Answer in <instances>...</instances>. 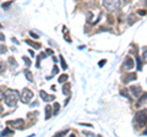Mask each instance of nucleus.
I'll use <instances>...</instances> for the list:
<instances>
[{
    "label": "nucleus",
    "mask_w": 147,
    "mask_h": 137,
    "mask_svg": "<svg viewBox=\"0 0 147 137\" xmlns=\"http://www.w3.org/2000/svg\"><path fill=\"white\" fill-rule=\"evenodd\" d=\"M32 98H33V93H32V91L28 89V88H25L22 91V94H21V100L24 102L25 104H28Z\"/></svg>",
    "instance_id": "obj_2"
},
{
    "label": "nucleus",
    "mask_w": 147,
    "mask_h": 137,
    "mask_svg": "<svg viewBox=\"0 0 147 137\" xmlns=\"http://www.w3.org/2000/svg\"><path fill=\"white\" fill-rule=\"evenodd\" d=\"M24 120H22V119H18V120H16V121H10L9 122V125H13L15 127H18V129H20V127L24 125Z\"/></svg>",
    "instance_id": "obj_7"
},
{
    "label": "nucleus",
    "mask_w": 147,
    "mask_h": 137,
    "mask_svg": "<svg viewBox=\"0 0 147 137\" xmlns=\"http://www.w3.org/2000/svg\"><path fill=\"white\" fill-rule=\"evenodd\" d=\"M135 119H136V121L139 122L140 125H145V122H146V111L145 110L144 111H139L136 114Z\"/></svg>",
    "instance_id": "obj_4"
},
{
    "label": "nucleus",
    "mask_w": 147,
    "mask_h": 137,
    "mask_svg": "<svg viewBox=\"0 0 147 137\" xmlns=\"http://www.w3.org/2000/svg\"><path fill=\"white\" fill-rule=\"evenodd\" d=\"M10 132H11L10 130H5V131H4L3 134H1V136H6V135H9V134H10Z\"/></svg>",
    "instance_id": "obj_23"
},
{
    "label": "nucleus",
    "mask_w": 147,
    "mask_h": 137,
    "mask_svg": "<svg viewBox=\"0 0 147 137\" xmlns=\"http://www.w3.org/2000/svg\"><path fill=\"white\" fill-rule=\"evenodd\" d=\"M145 135H147V130H146V131H145Z\"/></svg>",
    "instance_id": "obj_27"
},
{
    "label": "nucleus",
    "mask_w": 147,
    "mask_h": 137,
    "mask_svg": "<svg viewBox=\"0 0 147 137\" xmlns=\"http://www.w3.org/2000/svg\"><path fill=\"white\" fill-rule=\"evenodd\" d=\"M40 97H42L43 100H45V102H50V100H54L55 99L53 95H49V94H47L45 92H43V91H40Z\"/></svg>",
    "instance_id": "obj_5"
},
{
    "label": "nucleus",
    "mask_w": 147,
    "mask_h": 137,
    "mask_svg": "<svg viewBox=\"0 0 147 137\" xmlns=\"http://www.w3.org/2000/svg\"><path fill=\"white\" fill-rule=\"evenodd\" d=\"M24 60H25V62H26V65H27V66H30V65H31V61H30V59H28V58H24Z\"/></svg>",
    "instance_id": "obj_21"
},
{
    "label": "nucleus",
    "mask_w": 147,
    "mask_h": 137,
    "mask_svg": "<svg viewBox=\"0 0 147 137\" xmlns=\"http://www.w3.org/2000/svg\"><path fill=\"white\" fill-rule=\"evenodd\" d=\"M66 132H67V130H65V131H60V132H59V134H57V135H54V137H63L64 135H65V134H66Z\"/></svg>",
    "instance_id": "obj_16"
},
{
    "label": "nucleus",
    "mask_w": 147,
    "mask_h": 137,
    "mask_svg": "<svg viewBox=\"0 0 147 137\" xmlns=\"http://www.w3.org/2000/svg\"><path fill=\"white\" fill-rule=\"evenodd\" d=\"M71 137H75V136H74V135H72V136H71Z\"/></svg>",
    "instance_id": "obj_28"
},
{
    "label": "nucleus",
    "mask_w": 147,
    "mask_h": 137,
    "mask_svg": "<svg viewBox=\"0 0 147 137\" xmlns=\"http://www.w3.org/2000/svg\"><path fill=\"white\" fill-rule=\"evenodd\" d=\"M9 61H10V64H11V66H12V67H16V66H17L16 61H13V59H12V58L9 59Z\"/></svg>",
    "instance_id": "obj_18"
},
{
    "label": "nucleus",
    "mask_w": 147,
    "mask_h": 137,
    "mask_svg": "<svg viewBox=\"0 0 147 137\" xmlns=\"http://www.w3.org/2000/svg\"><path fill=\"white\" fill-rule=\"evenodd\" d=\"M66 79H67V76H66V75H61L60 77H59V82H60V83H63V82H65V81H66Z\"/></svg>",
    "instance_id": "obj_14"
},
{
    "label": "nucleus",
    "mask_w": 147,
    "mask_h": 137,
    "mask_svg": "<svg viewBox=\"0 0 147 137\" xmlns=\"http://www.w3.org/2000/svg\"><path fill=\"white\" fill-rule=\"evenodd\" d=\"M25 75H26V77H27V80L28 81H33V76H32L30 70H25Z\"/></svg>",
    "instance_id": "obj_10"
},
{
    "label": "nucleus",
    "mask_w": 147,
    "mask_h": 137,
    "mask_svg": "<svg viewBox=\"0 0 147 137\" xmlns=\"http://www.w3.org/2000/svg\"><path fill=\"white\" fill-rule=\"evenodd\" d=\"M27 43H28L30 45H32V47H34V48H40V44H38V43L31 42V40H27Z\"/></svg>",
    "instance_id": "obj_13"
},
{
    "label": "nucleus",
    "mask_w": 147,
    "mask_h": 137,
    "mask_svg": "<svg viewBox=\"0 0 147 137\" xmlns=\"http://www.w3.org/2000/svg\"><path fill=\"white\" fill-rule=\"evenodd\" d=\"M59 107H60V105H59V103H55V104H54V108H55L54 114H57V113L59 111Z\"/></svg>",
    "instance_id": "obj_20"
},
{
    "label": "nucleus",
    "mask_w": 147,
    "mask_h": 137,
    "mask_svg": "<svg viewBox=\"0 0 147 137\" xmlns=\"http://www.w3.org/2000/svg\"><path fill=\"white\" fill-rule=\"evenodd\" d=\"M3 98H4V93L1 92V91H0V100H1Z\"/></svg>",
    "instance_id": "obj_25"
},
{
    "label": "nucleus",
    "mask_w": 147,
    "mask_h": 137,
    "mask_svg": "<svg viewBox=\"0 0 147 137\" xmlns=\"http://www.w3.org/2000/svg\"><path fill=\"white\" fill-rule=\"evenodd\" d=\"M104 64H105V61H100V62H99V66H102V65H104Z\"/></svg>",
    "instance_id": "obj_26"
},
{
    "label": "nucleus",
    "mask_w": 147,
    "mask_h": 137,
    "mask_svg": "<svg viewBox=\"0 0 147 137\" xmlns=\"http://www.w3.org/2000/svg\"><path fill=\"white\" fill-rule=\"evenodd\" d=\"M123 66L125 68H132V66H134V60L130 59V58H126V60L123 64Z\"/></svg>",
    "instance_id": "obj_6"
},
{
    "label": "nucleus",
    "mask_w": 147,
    "mask_h": 137,
    "mask_svg": "<svg viewBox=\"0 0 147 137\" xmlns=\"http://www.w3.org/2000/svg\"><path fill=\"white\" fill-rule=\"evenodd\" d=\"M60 60H61V66H63V68H64V70H65V68H66V62L64 61L63 56H60Z\"/></svg>",
    "instance_id": "obj_19"
},
{
    "label": "nucleus",
    "mask_w": 147,
    "mask_h": 137,
    "mask_svg": "<svg viewBox=\"0 0 147 137\" xmlns=\"http://www.w3.org/2000/svg\"><path fill=\"white\" fill-rule=\"evenodd\" d=\"M103 6L107 9L108 11H115L120 7V3L119 1H104Z\"/></svg>",
    "instance_id": "obj_3"
},
{
    "label": "nucleus",
    "mask_w": 147,
    "mask_h": 137,
    "mask_svg": "<svg viewBox=\"0 0 147 137\" xmlns=\"http://www.w3.org/2000/svg\"><path fill=\"white\" fill-rule=\"evenodd\" d=\"M4 97H5V103L6 105L9 107H15L17 104V100H18V92L17 91H13V89H7L5 94H4Z\"/></svg>",
    "instance_id": "obj_1"
},
{
    "label": "nucleus",
    "mask_w": 147,
    "mask_h": 137,
    "mask_svg": "<svg viewBox=\"0 0 147 137\" xmlns=\"http://www.w3.org/2000/svg\"><path fill=\"white\" fill-rule=\"evenodd\" d=\"M0 40H1V42H4V40H5V36H4L3 33H0Z\"/></svg>",
    "instance_id": "obj_24"
},
{
    "label": "nucleus",
    "mask_w": 147,
    "mask_h": 137,
    "mask_svg": "<svg viewBox=\"0 0 147 137\" xmlns=\"http://www.w3.org/2000/svg\"><path fill=\"white\" fill-rule=\"evenodd\" d=\"M130 89H131L132 94H134V95H136V97H137V95H139V94H140V93L142 92V91L140 89V87H131Z\"/></svg>",
    "instance_id": "obj_8"
},
{
    "label": "nucleus",
    "mask_w": 147,
    "mask_h": 137,
    "mask_svg": "<svg viewBox=\"0 0 147 137\" xmlns=\"http://www.w3.org/2000/svg\"><path fill=\"white\" fill-rule=\"evenodd\" d=\"M50 111H52V108L49 105L45 107V119H49L50 118Z\"/></svg>",
    "instance_id": "obj_11"
},
{
    "label": "nucleus",
    "mask_w": 147,
    "mask_h": 137,
    "mask_svg": "<svg viewBox=\"0 0 147 137\" xmlns=\"http://www.w3.org/2000/svg\"><path fill=\"white\" fill-rule=\"evenodd\" d=\"M4 70H5V62H4V61H0V74H1V72H4Z\"/></svg>",
    "instance_id": "obj_15"
},
{
    "label": "nucleus",
    "mask_w": 147,
    "mask_h": 137,
    "mask_svg": "<svg viewBox=\"0 0 147 137\" xmlns=\"http://www.w3.org/2000/svg\"><path fill=\"white\" fill-rule=\"evenodd\" d=\"M59 72V70H58V67L57 66H54V68H53V75H57Z\"/></svg>",
    "instance_id": "obj_22"
},
{
    "label": "nucleus",
    "mask_w": 147,
    "mask_h": 137,
    "mask_svg": "<svg viewBox=\"0 0 147 137\" xmlns=\"http://www.w3.org/2000/svg\"><path fill=\"white\" fill-rule=\"evenodd\" d=\"M6 47H5V45H0V54H4V53H5L6 52Z\"/></svg>",
    "instance_id": "obj_17"
},
{
    "label": "nucleus",
    "mask_w": 147,
    "mask_h": 137,
    "mask_svg": "<svg viewBox=\"0 0 147 137\" xmlns=\"http://www.w3.org/2000/svg\"><path fill=\"white\" fill-rule=\"evenodd\" d=\"M69 88H70V85L66 83V85H65V87L63 88V92L65 93V94H69V93H70V91H69Z\"/></svg>",
    "instance_id": "obj_12"
},
{
    "label": "nucleus",
    "mask_w": 147,
    "mask_h": 137,
    "mask_svg": "<svg viewBox=\"0 0 147 137\" xmlns=\"http://www.w3.org/2000/svg\"><path fill=\"white\" fill-rule=\"evenodd\" d=\"M134 79H136V75H135V74H129V75L125 77L124 82H125V83H127V82H130L131 80H134Z\"/></svg>",
    "instance_id": "obj_9"
}]
</instances>
